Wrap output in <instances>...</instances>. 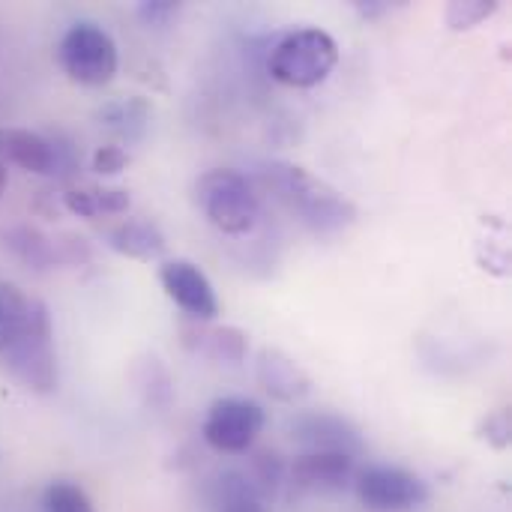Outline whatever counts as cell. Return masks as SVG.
Returning a JSON list of instances; mask_svg holds the SVG:
<instances>
[{"instance_id":"cell-1","label":"cell","mask_w":512,"mask_h":512,"mask_svg":"<svg viewBox=\"0 0 512 512\" xmlns=\"http://www.w3.org/2000/svg\"><path fill=\"white\" fill-rule=\"evenodd\" d=\"M270 186L279 192L285 207L318 237H336L348 231L357 222V204L342 195L336 186L327 180L315 177L312 171L291 165V162H276L267 168Z\"/></svg>"},{"instance_id":"cell-2","label":"cell","mask_w":512,"mask_h":512,"mask_svg":"<svg viewBox=\"0 0 512 512\" xmlns=\"http://www.w3.org/2000/svg\"><path fill=\"white\" fill-rule=\"evenodd\" d=\"M339 63L336 39L321 27L288 30L267 54V72L288 87H315Z\"/></svg>"},{"instance_id":"cell-3","label":"cell","mask_w":512,"mask_h":512,"mask_svg":"<svg viewBox=\"0 0 512 512\" xmlns=\"http://www.w3.org/2000/svg\"><path fill=\"white\" fill-rule=\"evenodd\" d=\"M195 201L213 228L243 237L258 225L261 201L252 180L234 168H213L195 183Z\"/></svg>"},{"instance_id":"cell-4","label":"cell","mask_w":512,"mask_h":512,"mask_svg":"<svg viewBox=\"0 0 512 512\" xmlns=\"http://www.w3.org/2000/svg\"><path fill=\"white\" fill-rule=\"evenodd\" d=\"M51 318L42 300L33 303L27 330L0 354V366L30 393L48 396L57 390V354L51 342Z\"/></svg>"},{"instance_id":"cell-5","label":"cell","mask_w":512,"mask_h":512,"mask_svg":"<svg viewBox=\"0 0 512 512\" xmlns=\"http://www.w3.org/2000/svg\"><path fill=\"white\" fill-rule=\"evenodd\" d=\"M57 60L63 72L84 87H102L120 69V54L111 33L93 21H78L63 33Z\"/></svg>"},{"instance_id":"cell-6","label":"cell","mask_w":512,"mask_h":512,"mask_svg":"<svg viewBox=\"0 0 512 512\" xmlns=\"http://www.w3.org/2000/svg\"><path fill=\"white\" fill-rule=\"evenodd\" d=\"M264 423H267V417L258 402L240 399V396H225L210 405L201 435H204L207 447H213L216 453L237 456V453H246L258 441Z\"/></svg>"},{"instance_id":"cell-7","label":"cell","mask_w":512,"mask_h":512,"mask_svg":"<svg viewBox=\"0 0 512 512\" xmlns=\"http://www.w3.org/2000/svg\"><path fill=\"white\" fill-rule=\"evenodd\" d=\"M357 498L366 504V510L408 512L420 510L429 501V486L414 471L372 465L357 474Z\"/></svg>"},{"instance_id":"cell-8","label":"cell","mask_w":512,"mask_h":512,"mask_svg":"<svg viewBox=\"0 0 512 512\" xmlns=\"http://www.w3.org/2000/svg\"><path fill=\"white\" fill-rule=\"evenodd\" d=\"M159 285L192 321L207 324L219 315V297L198 264H192L186 258L165 261L159 267Z\"/></svg>"},{"instance_id":"cell-9","label":"cell","mask_w":512,"mask_h":512,"mask_svg":"<svg viewBox=\"0 0 512 512\" xmlns=\"http://www.w3.org/2000/svg\"><path fill=\"white\" fill-rule=\"evenodd\" d=\"M291 438L300 441L303 447H309L306 453H342L351 459H357L363 453L360 432L336 414L309 411V414L294 417L291 420Z\"/></svg>"},{"instance_id":"cell-10","label":"cell","mask_w":512,"mask_h":512,"mask_svg":"<svg viewBox=\"0 0 512 512\" xmlns=\"http://www.w3.org/2000/svg\"><path fill=\"white\" fill-rule=\"evenodd\" d=\"M255 381L270 399L285 402V405L303 402L312 393V378L306 375V369L279 348H261L258 351Z\"/></svg>"},{"instance_id":"cell-11","label":"cell","mask_w":512,"mask_h":512,"mask_svg":"<svg viewBox=\"0 0 512 512\" xmlns=\"http://www.w3.org/2000/svg\"><path fill=\"white\" fill-rule=\"evenodd\" d=\"M288 480L303 492H342L354 480V459L342 453H300L288 465Z\"/></svg>"},{"instance_id":"cell-12","label":"cell","mask_w":512,"mask_h":512,"mask_svg":"<svg viewBox=\"0 0 512 512\" xmlns=\"http://www.w3.org/2000/svg\"><path fill=\"white\" fill-rule=\"evenodd\" d=\"M183 348L225 366H240L249 354V336L240 327H204L195 321V327H183Z\"/></svg>"},{"instance_id":"cell-13","label":"cell","mask_w":512,"mask_h":512,"mask_svg":"<svg viewBox=\"0 0 512 512\" xmlns=\"http://www.w3.org/2000/svg\"><path fill=\"white\" fill-rule=\"evenodd\" d=\"M0 159L18 165L30 174H54L57 171V147L30 129H3L0 126Z\"/></svg>"},{"instance_id":"cell-14","label":"cell","mask_w":512,"mask_h":512,"mask_svg":"<svg viewBox=\"0 0 512 512\" xmlns=\"http://www.w3.org/2000/svg\"><path fill=\"white\" fill-rule=\"evenodd\" d=\"M108 246L135 261H159L165 255V234L150 219H126L108 231Z\"/></svg>"},{"instance_id":"cell-15","label":"cell","mask_w":512,"mask_h":512,"mask_svg":"<svg viewBox=\"0 0 512 512\" xmlns=\"http://www.w3.org/2000/svg\"><path fill=\"white\" fill-rule=\"evenodd\" d=\"M129 381L141 402L153 411H168L174 405V378L156 354H141L129 366Z\"/></svg>"},{"instance_id":"cell-16","label":"cell","mask_w":512,"mask_h":512,"mask_svg":"<svg viewBox=\"0 0 512 512\" xmlns=\"http://www.w3.org/2000/svg\"><path fill=\"white\" fill-rule=\"evenodd\" d=\"M0 246H3V252H9V255H12L21 267H27V270L42 273V270L57 267L51 237H45V234H42L39 228H33V225H12V228L0 231Z\"/></svg>"},{"instance_id":"cell-17","label":"cell","mask_w":512,"mask_h":512,"mask_svg":"<svg viewBox=\"0 0 512 512\" xmlns=\"http://www.w3.org/2000/svg\"><path fill=\"white\" fill-rule=\"evenodd\" d=\"M33 297H27L18 285L0 282V354L27 330L33 315Z\"/></svg>"},{"instance_id":"cell-18","label":"cell","mask_w":512,"mask_h":512,"mask_svg":"<svg viewBox=\"0 0 512 512\" xmlns=\"http://www.w3.org/2000/svg\"><path fill=\"white\" fill-rule=\"evenodd\" d=\"M216 507H219V512H270L267 510V498L240 471H228L219 477Z\"/></svg>"},{"instance_id":"cell-19","label":"cell","mask_w":512,"mask_h":512,"mask_svg":"<svg viewBox=\"0 0 512 512\" xmlns=\"http://www.w3.org/2000/svg\"><path fill=\"white\" fill-rule=\"evenodd\" d=\"M99 120L117 132H123L126 138H138L150 120V108L144 99H126V102H111L99 111Z\"/></svg>"},{"instance_id":"cell-20","label":"cell","mask_w":512,"mask_h":512,"mask_svg":"<svg viewBox=\"0 0 512 512\" xmlns=\"http://www.w3.org/2000/svg\"><path fill=\"white\" fill-rule=\"evenodd\" d=\"M498 0H453L447 3L444 21L450 30H474L477 24H483L486 18H492L498 12Z\"/></svg>"},{"instance_id":"cell-21","label":"cell","mask_w":512,"mask_h":512,"mask_svg":"<svg viewBox=\"0 0 512 512\" xmlns=\"http://www.w3.org/2000/svg\"><path fill=\"white\" fill-rule=\"evenodd\" d=\"M42 512H96L87 492L69 480H54L42 495Z\"/></svg>"},{"instance_id":"cell-22","label":"cell","mask_w":512,"mask_h":512,"mask_svg":"<svg viewBox=\"0 0 512 512\" xmlns=\"http://www.w3.org/2000/svg\"><path fill=\"white\" fill-rule=\"evenodd\" d=\"M252 468H255V489L264 495V498H273L288 474V465L276 456V453H258L252 459Z\"/></svg>"},{"instance_id":"cell-23","label":"cell","mask_w":512,"mask_h":512,"mask_svg":"<svg viewBox=\"0 0 512 512\" xmlns=\"http://www.w3.org/2000/svg\"><path fill=\"white\" fill-rule=\"evenodd\" d=\"M54 243V261L63 264V267H81L93 258V249L84 237L78 234H60V237H51Z\"/></svg>"},{"instance_id":"cell-24","label":"cell","mask_w":512,"mask_h":512,"mask_svg":"<svg viewBox=\"0 0 512 512\" xmlns=\"http://www.w3.org/2000/svg\"><path fill=\"white\" fill-rule=\"evenodd\" d=\"M90 165H93V171L99 177H114L129 165V153L123 147H117V144H102V147H96Z\"/></svg>"},{"instance_id":"cell-25","label":"cell","mask_w":512,"mask_h":512,"mask_svg":"<svg viewBox=\"0 0 512 512\" xmlns=\"http://www.w3.org/2000/svg\"><path fill=\"white\" fill-rule=\"evenodd\" d=\"M135 12H138V18H141L147 27H165L168 21L177 18L180 3H177V0H144V3H138Z\"/></svg>"},{"instance_id":"cell-26","label":"cell","mask_w":512,"mask_h":512,"mask_svg":"<svg viewBox=\"0 0 512 512\" xmlns=\"http://www.w3.org/2000/svg\"><path fill=\"white\" fill-rule=\"evenodd\" d=\"M510 411L504 408V411H495V414H489L486 420H483V426H480V432H483V438L495 447V450H507L510 447Z\"/></svg>"},{"instance_id":"cell-27","label":"cell","mask_w":512,"mask_h":512,"mask_svg":"<svg viewBox=\"0 0 512 512\" xmlns=\"http://www.w3.org/2000/svg\"><path fill=\"white\" fill-rule=\"evenodd\" d=\"M63 198V207L78 216V219H96L99 210H96V195H93V186H81V189H69L60 195Z\"/></svg>"},{"instance_id":"cell-28","label":"cell","mask_w":512,"mask_h":512,"mask_svg":"<svg viewBox=\"0 0 512 512\" xmlns=\"http://www.w3.org/2000/svg\"><path fill=\"white\" fill-rule=\"evenodd\" d=\"M93 195H96L99 216L102 213L105 216H120V213H126L132 207V198H129L126 189H93Z\"/></svg>"},{"instance_id":"cell-29","label":"cell","mask_w":512,"mask_h":512,"mask_svg":"<svg viewBox=\"0 0 512 512\" xmlns=\"http://www.w3.org/2000/svg\"><path fill=\"white\" fill-rule=\"evenodd\" d=\"M354 12L366 21H378L384 15H393L396 9H402L405 3H390V0H351Z\"/></svg>"},{"instance_id":"cell-30","label":"cell","mask_w":512,"mask_h":512,"mask_svg":"<svg viewBox=\"0 0 512 512\" xmlns=\"http://www.w3.org/2000/svg\"><path fill=\"white\" fill-rule=\"evenodd\" d=\"M6 186H9V171H6V162L0 159V198H3V192H6Z\"/></svg>"}]
</instances>
